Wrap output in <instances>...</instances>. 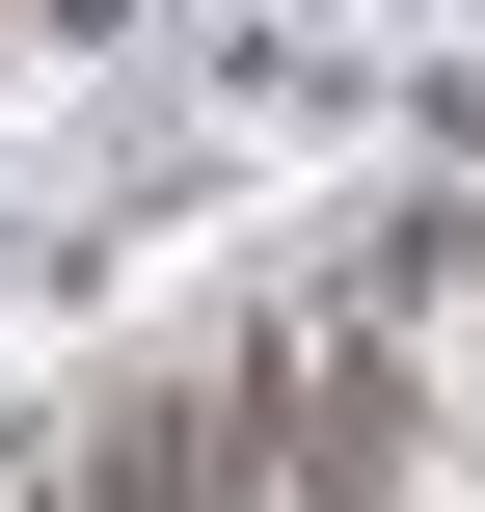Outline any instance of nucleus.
Instances as JSON below:
<instances>
[{"label":"nucleus","mask_w":485,"mask_h":512,"mask_svg":"<svg viewBox=\"0 0 485 512\" xmlns=\"http://www.w3.org/2000/svg\"><path fill=\"white\" fill-rule=\"evenodd\" d=\"M405 512H485V432H405Z\"/></svg>","instance_id":"nucleus-1"}]
</instances>
